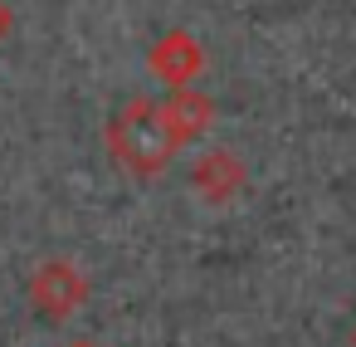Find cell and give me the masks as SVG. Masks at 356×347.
Segmentation results:
<instances>
[{"label":"cell","instance_id":"cell-1","mask_svg":"<svg viewBox=\"0 0 356 347\" xmlns=\"http://www.w3.org/2000/svg\"><path fill=\"white\" fill-rule=\"evenodd\" d=\"M176 147H181V137H176L166 108L152 103V98H132V103H122V108L108 118V152H113V162H118L127 176H137V181L161 176V171L171 167Z\"/></svg>","mask_w":356,"mask_h":347},{"label":"cell","instance_id":"cell-5","mask_svg":"<svg viewBox=\"0 0 356 347\" xmlns=\"http://www.w3.org/2000/svg\"><path fill=\"white\" fill-rule=\"evenodd\" d=\"M6 35H10V6L0 0V40H6Z\"/></svg>","mask_w":356,"mask_h":347},{"label":"cell","instance_id":"cell-2","mask_svg":"<svg viewBox=\"0 0 356 347\" xmlns=\"http://www.w3.org/2000/svg\"><path fill=\"white\" fill-rule=\"evenodd\" d=\"M152 69H156L171 88H191V79H195V69H200V49H195V40H191L186 30L166 35V40L156 45V54H152Z\"/></svg>","mask_w":356,"mask_h":347},{"label":"cell","instance_id":"cell-3","mask_svg":"<svg viewBox=\"0 0 356 347\" xmlns=\"http://www.w3.org/2000/svg\"><path fill=\"white\" fill-rule=\"evenodd\" d=\"M161 108H166V118H171V128H176L181 142H191V137L215 118V103H210L205 93H195V88H171V98H166Z\"/></svg>","mask_w":356,"mask_h":347},{"label":"cell","instance_id":"cell-4","mask_svg":"<svg viewBox=\"0 0 356 347\" xmlns=\"http://www.w3.org/2000/svg\"><path fill=\"white\" fill-rule=\"evenodd\" d=\"M225 176H229V181H239V167L229 162V152H210V157L195 167V186H200V191H210L215 201H225V196H229Z\"/></svg>","mask_w":356,"mask_h":347}]
</instances>
